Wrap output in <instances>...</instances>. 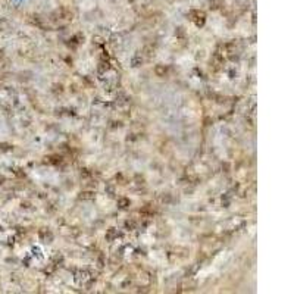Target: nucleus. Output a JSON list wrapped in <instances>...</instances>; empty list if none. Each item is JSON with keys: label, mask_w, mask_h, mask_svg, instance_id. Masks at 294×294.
I'll list each match as a JSON object with an SVG mask.
<instances>
[{"label": "nucleus", "mask_w": 294, "mask_h": 294, "mask_svg": "<svg viewBox=\"0 0 294 294\" xmlns=\"http://www.w3.org/2000/svg\"><path fill=\"white\" fill-rule=\"evenodd\" d=\"M192 16H196V18H192V20L196 22L197 26H202V25L204 24V14H203V12L194 10V12H192Z\"/></svg>", "instance_id": "nucleus-1"}, {"label": "nucleus", "mask_w": 294, "mask_h": 294, "mask_svg": "<svg viewBox=\"0 0 294 294\" xmlns=\"http://www.w3.org/2000/svg\"><path fill=\"white\" fill-rule=\"evenodd\" d=\"M118 203H120V206H121V208H126V206L130 204V200H128V198H120V200H118Z\"/></svg>", "instance_id": "nucleus-2"}, {"label": "nucleus", "mask_w": 294, "mask_h": 294, "mask_svg": "<svg viewBox=\"0 0 294 294\" xmlns=\"http://www.w3.org/2000/svg\"><path fill=\"white\" fill-rule=\"evenodd\" d=\"M92 194L93 193H90V192H86V193H81V198H92Z\"/></svg>", "instance_id": "nucleus-3"}]
</instances>
